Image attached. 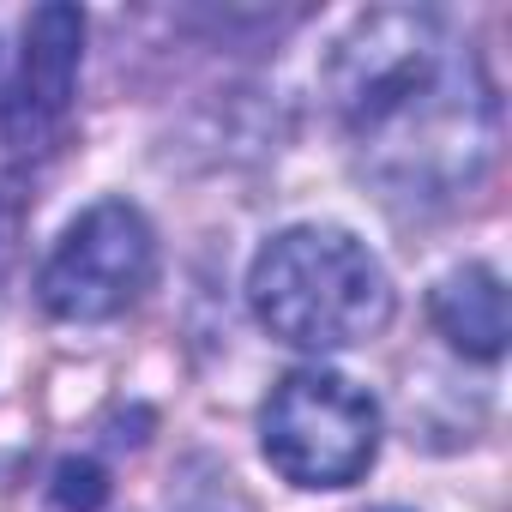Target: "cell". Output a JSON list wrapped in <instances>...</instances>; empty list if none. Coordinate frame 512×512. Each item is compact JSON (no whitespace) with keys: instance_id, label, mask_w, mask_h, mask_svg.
I'll list each match as a JSON object with an SVG mask.
<instances>
[{"instance_id":"6da1fadb","label":"cell","mask_w":512,"mask_h":512,"mask_svg":"<svg viewBox=\"0 0 512 512\" xmlns=\"http://www.w3.org/2000/svg\"><path fill=\"white\" fill-rule=\"evenodd\" d=\"M332 109L368 175L404 199L470 193L500 145V103L476 49L416 7L362 13L338 37Z\"/></svg>"},{"instance_id":"7a4b0ae2","label":"cell","mask_w":512,"mask_h":512,"mask_svg":"<svg viewBox=\"0 0 512 512\" xmlns=\"http://www.w3.org/2000/svg\"><path fill=\"white\" fill-rule=\"evenodd\" d=\"M247 308L278 344L332 356L380 338L398 296L368 241L338 223H296L253 253Z\"/></svg>"},{"instance_id":"3957f363","label":"cell","mask_w":512,"mask_h":512,"mask_svg":"<svg viewBox=\"0 0 512 512\" xmlns=\"http://www.w3.org/2000/svg\"><path fill=\"white\" fill-rule=\"evenodd\" d=\"M260 452L296 488H350L380 458V404L338 368H296L260 404Z\"/></svg>"},{"instance_id":"277c9868","label":"cell","mask_w":512,"mask_h":512,"mask_svg":"<svg viewBox=\"0 0 512 512\" xmlns=\"http://www.w3.org/2000/svg\"><path fill=\"white\" fill-rule=\"evenodd\" d=\"M157 278V235L139 205L97 199L85 205L37 272V302L61 326L121 320Z\"/></svg>"},{"instance_id":"5b68a950","label":"cell","mask_w":512,"mask_h":512,"mask_svg":"<svg viewBox=\"0 0 512 512\" xmlns=\"http://www.w3.org/2000/svg\"><path fill=\"white\" fill-rule=\"evenodd\" d=\"M79 61H85V13L79 7H37L25 25L19 73H13L7 97H0V145L13 157L37 163L67 139Z\"/></svg>"},{"instance_id":"8992f818","label":"cell","mask_w":512,"mask_h":512,"mask_svg":"<svg viewBox=\"0 0 512 512\" xmlns=\"http://www.w3.org/2000/svg\"><path fill=\"white\" fill-rule=\"evenodd\" d=\"M428 314L440 338L470 356V362H500L506 356V284L494 266H458L434 284Z\"/></svg>"},{"instance_id":"52a82bcc","label":"cell","mask_w":512,"mask_h":512,"mask_svg":"<svg viewBox=\"0 0 512 512\" xmlns=\"http://www.w3.org/2000/svg\"><path fill=\"white\" fill-rule=\"evenodd\" d=\"M49 512H103L109 506V470L97 458H61L49 470Z\"/></svg>"},{"instance_id":"ba28073f","label":"cell","mask_w":512,"mask_h":512,"mask_svg":"<svg viewBox=\"0 0 512 512\" xmlns=\"http://www.w3.org/2000/svg\"><path fill=\"white\" fill-rule=\"evenodd\" d=\"M380 512H398V506H380Z\"/></svg>"}]
</instances>
